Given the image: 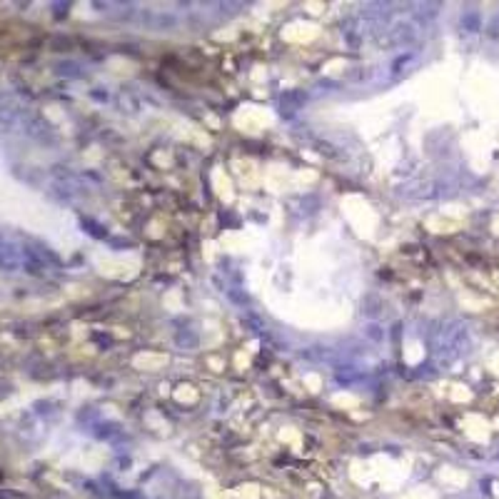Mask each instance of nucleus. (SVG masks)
Wrapping results in <instances>:
<instances>
[{
    "label": "nucleus",
    "instance_id": "f257e3e1",
    "mask_svg": "<svg viewBox=\"0 0 499 499\" xmlns=\"http://www.w3.org/2000/svg\"><path fill=\"white\" fill-rule=\"evenodd\" d=\"M467 347H470V327L460 320L444 322L434 335V352L444 362H455L457 357L467 352Z\"/></svg>",
    "mask_w": 499,
    "mask_h": 499
},
{
    "label": "nucleus",
    "instance_id": "f03ea898",
    "mask_svg": "<svg viewBox=\"0 0 499 499\" xmlns=\"http://www.w3.org/2000/svg\"><path fill=\"white\" fill-rule=\"evenodd\" d=\"M30 267H35V260L30 258L28 250H22L15 242L0 235V270L18 272V270H30Z\"/></svg>",
    "mask_w": 499,
    "mask_h": 499
}]
</instances>
